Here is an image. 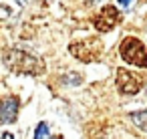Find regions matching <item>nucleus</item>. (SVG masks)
<instances>
[{"instance_id":"nucleus-1","label":"nucleus","mask_w":147,"mask_h":139,"mask_svg":"<svg viewBox=\"0 0 147 139\" xmlns=\"http://www.w3.org/2000/svg\"><path fill=\"white\" fill-rule=\"evenodd\" d=\"M4 65L18 73V75H30V77H36V75H42L45 73V65L40 59H36L34 55H28L24 51H18V49H8L4 51Z\"/></svg>"},{"instance_id":"nucleus-2","label":"nucleus","mask_w":147,"mask_h":139,"mask_svg":"<svg viewBox=\"0 0 147 139\" xmlns=\"http://www.w3.org/2000/svg\"><path fill=\"white\" fill-rule=\"evenodd\" d=\"M121 57L127 65H135L139 69H147V51L143 43L135 36H125L121 43Z\"/></svg>"},{"instance_id":"nucleus-3","label":"nucleus","mask_w":147,"mask_h":139,"mask_svg":"<svg viewBox=\"0 0 147 139\" xmlns=\"http://www.w3.org/2000/svg\"><path fill=\"white\" fill-rule=\"evenodd\" d=\"M71 53H73L79 61H83V63H93V61H97V59L101 57V53H103V43L97 40V38H87V40H83V43L71 45Z\"/></svg>"},{"instance_id":"nucleus-4","label":"nucleus","mask_w":147,"mask_h":139,"mask_svg":"<svg viewBox=\"0 0 147 139\" xmlns=\"http://www.w3.org/2000/svg\"><path fill=\"white\" fill-rule=\"evenodd\" d=\"M121 22V14H119V10L115 8V6H103L101 8V12H97V16L93 18V24H95V28L99 30V32H107V30H111V28H115L117 24Z\"/></svg>"},{"instance_id":"nucleus-5","label":"nucleus","mask_w":147,"mask_h":139,"mask_svg":"<svg viewBox=\"0 0 147 139\" xmlns=\"http://www.w3.org/2000/svg\"><path fill=\"white\" fill-rule=\"evenodd\" d=\"M115 85H117L119 93H123V95H135L141 89V79L135 73L127 71V69H117V81H115Z\"/></svg>"},{"instance_id":"nucleus-6","label":"nucleus","mask_w":147,"mask_h":139,"mask_svg":"<svg viewBox=\"0 0 147 139\" xmlns=\"http://www.w3.org/2000/svg\"><path fill=\"white\" fill-rule=\"evenodd\" d=\"M18 99L16 97H6L0 101V125H4V123H12L16 121L18 117Z\"/></svg>"},{"instance_id":"nucleus-7","label":"nucleus","mask_w":147,"mask_h":139,"mask_svg":"<svg viewBox=\"0 0 147 139\" xmlns=\"http://www.w3.org/2000/svg\"><path fill=\"white\" fill-rule=\"evenodd\" d=\"M129 119L133 121V125H137V129H141V131L147 133V109H141V111L131 113Z\"/></svg>"},{"instance_id":"nucleus-8","label":"nucleus","mask_w":147,"mask_h":139,"mask_svg":"<svg viewBox=\"0 0 147 139\" xmlns=\"http://www.w3.org/2000/svg\"><path fill=\"white\" fill-rule=\"evenodd\" d=\"M47 135H49V125L42 121V123H38L36 125V131H34V139H47Z\"/></svg>"},{"instance_id":"nucleus-9","label":"nucleus","mask_w":147,"mask_h":139,"mask_svg":"<svg viewBox=\"0 0 147 139\" xmlns=\"http://www.w3.org/2000/svg\"><path fill=\"white\" fill-rule=\"evenodd\" d=\"M63 81H65V83H71V85H79L83 79H81V75H77V73H71V75H67Z\"/></svg>"},{"instance_id":"nucleus-10","label":"nucleus","mask_w":147,"mask_h":139,"mask_svg":"<svg viewBox=\"0 0 147 139\" xmlns=\"http://www.w3.org/2000/svg\"><path fill=\"white\" fill-rule=\"evenodd\" d=\"M10 12H12V10H10L8 6H0V18H4V20L10 18Z\"/></svg>"},{"instance_id":"nucleus-11","label":"nucleus","mask_w":147,"mask_h":139,"mask_svg":"<svg viewBox=\"0 0 147 139\" xmlns=\"http://www.w3.org/2000/svg\"><path fill=\"white\" fill-rule=\"evenodd\" d=\"M119 6L125 8V10H129V8L133 6V0H119Z\"/></svg>"},{"instance_id":"nucleus-12","label":"nucleus","mask_w":147,"mask_h":139,"mask_svg":"<svg viewBox=\"0 0 147 139\" xmlns=\"http://www.w3.org/2000/svg\"><path fill=\"white\" fill-rule=\"evenodd\" d=\"M0 139H14V135H12V133H2V137H0Z\"/></svg>"},{"instance_id":"nucleus-13","label":"nucleus","mask_w":147,"mask_h":139,"mask_svg":"<svg viewBox=\"0 0 147 139\" xmlns=\"http://www.w3.org/2000/svg\"><path fill=\"white\" fill-rule=\"evenodd\" d=\"M55 139H59V137H55Z\"/></svg>"},{"instance_id":"nucleus-14","label":"nucleus","mask_w":147,"mask_h":139,"mask_svg":"<svg viewBox=\"0 0 147 139\" xmlns=\"http://www.w3.org/2000/svg\"><path fill=\"white\" fill-rule=\"evenodd\" d=\"M97 2H99V0H97Z\"/></svg>"}]
</instances>
